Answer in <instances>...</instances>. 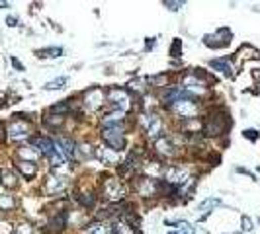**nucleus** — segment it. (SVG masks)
Here are the masks:
<instances>
[{"label": "nucleus", "mask_w": 260, "mask_h": 234, "mask_svg": "<svg viewBox=\"0 0 260 234\" xmlns=\"http://www.w3.org/2000/svg\"><path fill=\"white\" fill-rule=\"evenodd\" d=\"M6 133H8V137H10L12 141H26L29 135H31V129H29V123L26 119L16 117L14 121L8 125V131Z\"/></svg>", "instance_id": "9b49d317"}, {"label": "nucleus", "mask_w": 260, "mask_h": 234, "mask_svg": "<svg viewBox=\"0 0 260 234\" xmlns=\"http://www.w3.org/2000/svg\"><path fill=\"white\" fill-rule=\"evenodd\" d=\"M49 113H55V115H65V113H71V100H63V102L55 103L49 107Z\"/></svg>", "instance_id": "b1692460"}, {"label": "nucleus", "mask_w": 260, "mask_h": 234, "mask_svg": "<svg viewBox=\"0 0 260 234\" xmlns=\"http://www.w3.org/2000/svg\"><path fill=\"white\" fill-rule=\"evenodd\" d=\"M0 8H8V2H0Z\"/></svg>", "instance_id": "a18cd8bd"}, {"label": "nucleus", "mask_w": 260, "mask_h": 234, "mask_svg": "<svg viewBox=\"0 0 260 234\" xmlns=\"http://www.w3.org/2000/svg\"><path fill=\"white\" fill-rule=\"evenodd\" d=\"M0 234H12V224L8 220L0 219Z\"/></svg>", "instance_id": "c9c22d12"}, {"label": "nucleus", "mask_w": 260, "mask_h": 234, "mask_svg": "<svg viewBox=\"0 0 260 234\" xmlns=\"http://www.w3.org/2000/svg\"><path fill=\"white\" fill-rule=\"evenodd\" d=\"M141 84H143V80H139V78H137V80H133V82H129V86L133 88L137 94H143L145 92V88L141 86Z\"/></svg>", "instance_id": "4c0bfd02"}, {"label": "nucleus", "mask_w": 260, "mask_h": 234, "mask_svg": "<svg viewBox=\"0 0 260 234\" xmlns=\"http://www.w3.org/2000/svg\"><path fill=\"white\" fill-rule=\"evenodd\" d=\"M18 154H20V160H24V162H37V152L33 150V146H20Z\"/></svg>", "instance_id": "393cba45"}, {"label": "nucleus", "mask_w": 260, "mask_h": 234, "mask_svg": "<svg viewBox=\"0 0 260 234\" xmlns=\"http://www.w3.org/2000/svg\"><path fill=\"white\" fill-rule=\"evenodd\" d=\"M2 105H6V102H4V100H0V107H2Z\"/></svg>", "instance_id": "49530a36"}, {"label": "nucleus", "mask_w": 260, "mask_h": 234, "mask_svg": "<svg viewBox=\"0 0 260 234\" xmlns=\"http://www.w3.org/2000/svg\"><path fill=\"white\" fill-rule=\"evenodd\" d=\"M55 146H57L59 152H61L65 158H69V160H74V158H76V152H78V148H76V143L72 141V137H67V135H59L57 141H55Z\"/></svg>", "instance_id": "ddd939ff"}, {"label": "nucleus", "mask_w": 260, "mask_h": 234, "mask_svg": "<svg viewBox=\"0 0 260 234\" xmlns=\"http://www.w3.org/2000/svg\"><path fill=\"white\" fill-rule=\"evenodd\" d=\"M231 129V115L225 107H215L209 111L202 123V133L205 137H221Z\"/></svg>", "instance_id": "f257e3e1"}, {"label": "nucleus", "mask_w": 260, "mask_h": 234, "mask_svg": "<svg viewBox=\"0 0 260 234\" xmlns=\"http://www.w3.org/2000/svg\"><path fill=\"white\" fill-rule=\"evenodd\" d=\"M141 125L145 129V135L153 141H157L159 137H162V119H160L159 113H147V115L141 117Z\"/></svg>", "instance_id": "9d476101"}, {"label": "nucleus", "mask_w": 260, "mask_h": 234, "mask_svg": "<svg viewBox=\"0 0 260 234\" xmlns=\"http://www.w3.org/2000/svg\"><path fill=\"white\" fill-rule=\"evenodd\" d=\"M170 111L176 113L182 119H194L200 111V100L198 98H186V100H178L170 107Z\"/></svg>", "instance_id": "6e6552de"}, {"label": "nucleus", "mask_w": 260, "mask_h": 234, "mask_svg": "<svg viewBox=\"0 0 260 234\" xmlns=\"http://www.w3.org/2000/svg\"><path fill=\"white\" fill-rule=\"evenodd\" d=\"M106 102L114 107V111H121V113H127L131 109V96L125 88H108L106 90Z\"/></svg>", "instance_id": "20e7f679"}, {"label": "nucleus", "mask_w": 260, "mask_h": 234, "mask_svg": "<svg viewBox=\"0 0 260 234\" xmlns=\"http://www.w3.org/2000/svg\"><path fill=\"white\" fill-rule=\"evenodd\" d=\"M110 234H133V228L125 224V220H116L110 226Z\"/></svg>", "instance_id": "bb28decb"}, {"label": "nucleus", "mask_w": 260, "mask_h": 234, "mask_svg": "<svg viewBox=\"0 0 260 234\" xmlns=\"http://www.w3.org/2000/svg\"><path fill=\"white\" fill-rule=\"evenodd\" d=\"M155 43H157V41H155V37H149V39H147V43H145V51L153 49V47H155Z\"/></svg>", "instance_id": "37998d69"}, {"label": "nucleus", "mask_w": 260, "mask_h": 234, "mask_svg": "<svg viewBox=\"0 0 260 234\" xmlns=\"http://www.w3.org/2000/svg\"><path fill=\"white\" fill-rule=\"evenodd\" d=\"M243 137H245V139H248L250 143H256L260 135H258V131H256V129H245V131H243Z\"/></svg>", "instance_id": "f704fd0d"}, {"label": "nucleus", "mask_w": 260, "mask_h": 234, "mask_svg": "<svg viewBox=\"0 0 260 234\" xmlns=\"http://www.w3.org/2000/svg\"><path fill=\"white\" fill-rule=\"evenodd\" d=\"M31 143L37 148V152L44 154L45 158H47L51 152H55V148H57V146H55V141L49 139V137H44V135H35V137L31 139Z\"/></svg>", "instance_id": "dca6fc26"}, {"label": "nucleus", "mask_w": 260, "mask_h": 234, "mask_svg": "<svg viewBox=\"0 0 260 234\" xmlns=\"http://www.w3.org/2000/svg\"><path fill=\"white\" fill-rule=\"evenodd\" d=\"M4 137H6V135H4V125L0 123V139H4Z\"/></svg>", "instance_id": "c03bdc74"}, {"label": "nucleus", "mask_w": 260, "mask_h": 234, "mask_svg": "<svg viewBox=\"0 0 260 234\" xmlns=\"http://www.w3.org/2000/svg\"><path fill=\"white\" fill-rule=\"evenodd\" d=\"M47 160H49V164H51L53 168H59V166L65 164V156L59 152V148H55V152H51V154L47 156Z\"/></svg>", "instance_id": "c756f323"}, {"label": "nucleus", "mask_w": 260, "mask_h": 234, "mask_svg": "<svg viewBox=\"0 0 260 234\" xmlns=\"http://www.w3.org/2000/svg\"><path fill=\"white\" fill-rule=\"evenodd\" d=\"M219 203H221V201H219L217 197H209V199L202 201V203H200V207H198V209L202 211V219H205V217H207V215L213 211V207H217Z\"/></svg>", "instance_id": "a878e982"}, {"label": "nucleus", "mask_w": 260, "mask_h": 234, "mask_svg": "<svg viewBox=\"0 0 260 234\" xmlns=\"http://www.w3.org/2000/svg\"><path fill=\"white\" fill-rule=\"evenodd\" d=\"M63 53H65L63 47H45V49H37V51H35V57L57 58V57H63Z\"/></svg>", "instance_id": "4be33fe9"}, {"label": "nucleus", "mask_w": 260, "mask_h": 234, "mask_svg": "<svg viewBox=\"0 0 260 234\" xmlns=\"http://www.w3.org/2000/svg\"><path fill=\"white\" fill-rule=\"evenodd\" d=\"M166 80H168L166 74H157V76H149V78H147L149 88L151 86H166Z\"/></svg>", "instance_id": "2f4dec72"}, {"label": "nucleus", "mask_w": 260, "mask_h": 234, "mask_svg": "<svg viewBox=\"0 0 260 234\" xmlns=\"http://www.w3.org/2000/svg\"><path fill=\"white\" fill-rule=\"evenodd\" d=\"M162 180L166 184L174 186V188H182L184 184H188L190 180H192V176H190L188 168H184L180 164H170V166L164 168V178Z\"/></svg>", "instance_id": "39448f33"}, {"label": "nucleus", "mask_w": 260, "mask_h": 234, "mask_svg": "<svg viewBox=\"0 0 260 234\" xmlns=\"http://www.w3.org/2000/svg\"><path fill=\"white\" fill-rule=\"evenodd\" d=\"M233 39V33L229 28H219L215 33H207L205 37H203V43L207 45L209 49H225V47H229Z\"/></svg>", "instance_id": "1a4fd4ad"}, {"label": "nucleus", "mask_w": 260, "mask_h": 234, "mask_svg": "<svg viewBox=\"0 0 260 234\" xmlns=\"http://www.w3.org/2000/svg\"><path fill=\"white\" fill-rule=\"evenodd\" d=\"M104 103H106V90L104 88L92 86L82 94V105L88 111H98Z\"/></svg>", "instance_id": "0eeeda50"}, {"label": "nucleus", "mask_w": 260, "mask_h": 234, "mask_svg": "<svg viewBox=\"0 0 260 234\" xmlns=\"http://www.w3.org/2000/svg\"><path fill=\"white\" fill-rule=\"evenodd\" d=\"M178 234H194V228L190 226L188 222H184V220H182V224H180V230H178Z\"/></svg>", "instance_id": "58836bf2"}, {"label": "nucleus", "mask_w": 260, "mask_h": 234, "mask_svg": "<svg viewBox=\"0 0 260 234\" xmlns=\"http://www.w3.org/2000/svg\"><path fill=\"white\" fill-rule=\"evenodd\" d=\"M16 168L20 170V174L24 176L26 180H33V178H35V174H37V164H35V162L20 160L18 164H16Z\"/></svg>", "instance_id": "a211bd4d"}, {"label": "nucleus", "mask_w": 260, "mask_h": 234, "mask_svg": "<svg viewBox=\"0 0 260 234\" xmlns=\"http://www.w3.org/2000/svg\"><path fill=\"white\" fill-rule=\"evenodd\" d=\"M82 234H110V224L104 220H96L86 224V228L82 230Z\"/></svg>", "instance_id": "412c9836"}, {"label": "nucleus", "mask_w": 260, "mask_h": 234, "mask_svg": "<svg viewBox=\"0 0 260 234\" xmlns=\"http://www.w3.org/2000/svg\"><path fill=\"white\" fill-rule=\"evenodd\" d=\"M211 69H215L219 73H223L225 76H233V65L229 58H213L211 63Z\"/></svg>", "instance_id": "aec40b11"}, {"label": "nucleus", "mask_w": 260, "mask_h": 234, "mask_svg": "<svg viewBox=\"0 0 260 234\" xmlns=\"http://www.w3.org/2000/svg\"><path fill=\"white\" fill-rule=\"evenodd\" d=\"M67 219H69V213L67 211H59L57 215H53L49 222H47V232L49 234H61L67 228Z\"/></svg>", "instance_id": "2eb2a0df"}, {"label": "nucleus", "mask_w": 260, "mask_h": 234, "mask_svg": "<svg viewBox=\"0 0 260 234\" xmlns=\"http://www.w3.org/2000/svg\"><path fill=\"white\" fill-rule=\"evenodd\" d=\"M63 121H65V117H61V115H45L44 117V123L47 125V127H51V129L61 127V125H63Z\"/></svg>", "instance_id": "c85d7f7f"}, {"label": "nucleus", "mask_w": 260, "mask_h": 234, "mask_svg": "<svg viewBox=\"0 0 260 234\" xmlns=\"http://www.w3.org/2000/svg\"><path fill=\"white\" fill-rule=\"evenodd\" d=\"M243 230H246V232H250V230H252V222H250L248 217H243Z\"/></svg>", "instance_id": "ea45409f"}, {"label": "nucleus", "mask_w": 260, "mask_h": 234, "mask_svg": "<svg viewBox=\"0 0 260 234\" xmlns=\"http://www.w3.org/2000/svg\"><path fill=\"white\" fill-rule=\"evenodd\" d=\"M155 152L159 154L160 158H172V156L178 154L172 139H168V137H159V139L155 141Z\"/></svg>", "instance_id": "4468645a"}, {"label": "nucleus", "mask_w": 260, "mask_h": 234, "mask_svg": "<svg viewBox=\"0 0 260 234\" xmlns=\"http://www.w3.org/2000/svg\"><path fill=\"white\" fill-rule=\"evenodd\" d=\"M14 234H33V226L29 222H20L16 226V232Z\"/></svg>", "instance_id": "473e14b6"}, {"label": "nucleus", "mask_w": 260, "mask_h": 234, "mask_svg": "<svg viewBox=\"0 0 260 234\" xmlns=\"http://www.w3.org/2000/svg\"><path fill=\"white\" fill-rule=\"evenodd\" d=\"M102 141L114 152L125 150V146H127V141H125V123L123 125H116V127H102Z\"/></svg>", "instance_id": "f03ea898"}, {"label": "nucleus", "mask_w": 260, "mask_h": 234, "mask_svg": "<svg viewBox=\"0 0 260 234\" xmlns=\"http://www.w3.org/2000/svg\"><path fill=\"white\" fill-rule=\"evenodd\" d=\"M168 234H178V232H168Z\"/></svg>", "instance_id": "de8ad7c7"}, {"label": "nucleus", "mask_w": 260, "mask_h": 234, "mask_svg": "<svg viewBox=\"0 0 260 234\" xmlns=\"http://www.w3.org/2000/svg\"><path fill=\"white\" fill-rule=\"evenodd\" d=\"M96 156L100 158V162L108 164V166H114V164H117V162H119V152L110 150L108 146H102V148H98V150H96Z\"/></svg>", "instance_id": "f3484780"}, {"label": "nucleus", "mask_w": 260, "mask_h": 234, "mask_svg": "<svg viewBox=\"0 0 260 234\" xmlns=\"http://www.w3.org/2000/svg\"><path fill=\"white\" fill-rule=\"evenodd\" d=\"M16 207V201L12 195H8V193H4V195H0V211H4V213H8V211H12Z\"/></svg>", "instance_id": "cd10ccee"}, {"label": "nucleus", "mask_w": 260, "mask_h": 234, "mask_svg": "<svg viewBox=\"0 0 260 234\" xmlns=\"http://www.w3.org/2000/svg\"><path fill=\"white\" fill-rule=\"evenodd\" d=\"M10 63H12V67H14L16 71H26V69H24V65H22V63H20V61H18L16 57L10 58Z\"/></svg>", "instance_id": "a19ab883"}, {"label": "nucleus", "mask_w": 260, "mask_h": 234, "mask_svg": "<svg viewBox=\"0 0 260 234\" xmlns=\"http://www.w3.org/2000/svg\"><path fill=\"white\" fill-rule=\"evenodd\" d=\"M67 188H69V180L65 176H49L44 186L47 195H61L63 191H67Z\"/></svg>", "instance_id": "f8f14e48"}, {"label": "nucleus", "mask_w": 260, "mask_h": 234, "mask_svg": "<svg viewBox=\"0 0 260 234\" xmlns=\"http://www.w3.org/2000/svg\"><path fill=\"white\" fill-rule=\"evenodd\" d=\"M162 4H164L168 10H180V8L184 6V2H172V0H164Z\"/></svg>", "instance_id": "e433bc0d"}, {"label": "nucleus", "mask_w": 260, "mask_h": 234, "mask_svg": "<svg viewBox=\"0 0 260 234\" xmlns=\"http://www.w3.org/2000/svg\"><path fill=\"white\" fill-rule=\"evenodd\" d=\"M67 82H69V76H59V78H55V80L47 82L44 88H45V90H59V88L65 86Z\"/></svg>", "instance_id": "7c9ffc66"}, {"label": "nucleus", "mask_w": 260, "mask_h": 234, "mask_svg": "<svg viewBox=\"0 0 260 234\" xmlns=\"http://www.w3.org/2000/svg\"><path fill=\"white\" fill-rule=\"evenodd\" d=\"M133 186H135L137 195H141L145 199L160 195V180H157V178H149V176L137 178V182H133Z\"/></svg>", "instance_id": "423d86ee"}, {"label": "nucleus", "mask_w": 260, "mask_h": 234, "mask_svg": "<svg viewBox=\"0 0 260 234\" xmlns=\"http://www.w3.org/2000/svg\"><path fill=\"white\" fill-rule=\"evenodd\" d=\"M6 26H8V28H16V26H18V20H16L14 16H8V18H6Z\"/></svg>", "instance_id": "79ce46f5"}, {"label": "nucleus", "mask_w": 260, "mask_h": 234, "mask_svg": "<svg viewBox=\"0 0 260 234\" xmlns=\"http://www.w3.org/2000/svg\"><path fill=\"white\" fill-rule=\"evenodd\" d=\"M102 195L110 203H121L125 199V195H127V188H125V184L119 178L112 176V178H106L104 180V184H102Z\"/></svg>", "instance_id": "7ed1b4c3"}, {"label": "nucleus", "mask_w": 260, "mask_h": 234, "mask_svg": "<svg viewBox=\"0 0 260 234\" xmlns=\"http://www.w3.org/2000/svg\"><path fill=\"white\" fill-rule=\"evenodd\" d=\"M0 184L6 188V190H14L16 186H18V178L12 170H8V168H2L0 170Z\"/></svg>", "instance_id": "6ab92c4d"}, {"label": "nucleus", "mask_w": 260, "mask_h": 234, "mask_svg": "<svg viewBox=\"0 0 260 234\" xmlns=\"http://www.w3.org/2000/svg\"><path fill=\"white\" fill-rule=\"evenodd\" d=\"M76 201L82 205L84 209H92L96 205V195L92 191H82V193H76Z\"/></svg>", "instance_id": "5701e85b"}, {"label": "nucleus", "mask_w": 260, "mask_h": 234, "mask_svg": "<svg viewBox=\"0 0 260 234\" xmlns=\"http://www.w3.org/2000/svg\"><path fill=\"white\" fill-rule=\"evenodd\" d=\"M182 55V41L180 39H174L170 45V57H180Z\"/></svg>", "instance_id": "72a5a7b5"}]
</instances>
